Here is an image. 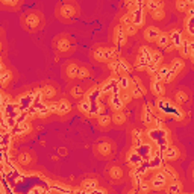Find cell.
<instances>
[{
  "label": "cell",
  "mask_w": 194,
  "mask_h": 194,
  "mask_svg": "<svg viewBox=\"0 0 194 194\" xmlns=\"http://www.w3.org/2000/svg\"><path fill=\"white\" fill-rule=\"evenodd\" d=\"M149 137L152 138V140H155L156 143L158 141H161V140H164L165 138V131H162V129H152V131L149 132Z\"/></svg>",
  "instance_id": "cell-1"
},
{
  "label": "cell",
  "mask_w": 194,
  "mask_h": 194,
  "mask_svg": "<svg viewBox=\"0 0 194 194\" xmlns=\"http://www.w3.org/2000/svg\"><path fill=\"white\" fill-rule=\"evenodd\" d=\"M170 41H172V44L176 46V47H180L182 43H184V39H182V37H180V32H178V31H174L172 35H170Z\"/></svg>",
  "instance_id": "cell-2"
},
{
  "label": "cell",
  "mask_w": 194,
  "mask_h": 194,
  "mask_svg": "<svg viewBox=\"0 0 194 194\" xmlns=\"http://www.w3.org/2000/svg\"><path fill=\"white\" fill-rule=\"evenodd\" d=\"M165 184V174L164 173H158L155 178H153V187L155 188H161Z\"/></svg>",
  "instance_id": "cell-3"
},
{
  "label": "cell",
  "mask_w": 194,
  "mask_h": 194,
  "mask_svg": "<svg viewBox=\"0 0 194 194\" xmlns=\"http://www.w3.org/2000/svg\"><path fill=\"white\" fill-rule=\"evenodd\" d=\"M131 15H132L133 25H135V26H140L141 21H143V11H141V9H137V11H133V12H131Z\"/></svg>",
  "instance_id": "cell-4"
},
{
  "label": "cell",
  "mask_w": 194,
  "mask_h": 194,
  "mask_svg": "<svg viewBox=\"0 0 194 194\" xmlns=\"http://www.w3.org/2000/svg\"><path fill=\"white\" fill-rule=\"evenodd\" d=\"M143 161H144V158L141 156L140 153H137L135 150L131 153V156H129V162H131V164H133V165H140V164L143 162Z\"/></svg>",
  "instance_id": "cell-5"
},
{
  "label": "cell",
  "mask_w": 194,
  "mask_h": 194,
  "mask_svg": "<svg viewBox=\"0 0 194 194\" xmlns=\"http://www.w3.org/2000/svg\"><path fill=\"white\" fill-rule=\"evenodd\" d=\"M123 103H125V102L121 100V96H114L112 99H111V105H112L114 109H121Z\"/></svg>",
  "instance_id": "cell-6"
},
{
  "label": "cell",
  "mask_w": 194,
  "mask_h": 194,
  "mask_svg": "<svg viewBox=\"0 0 194 194\" xmlns=\"http://www.w3.org/2000/svg\"><path fill=\"white\" fill-rule=\"evenodd\" d=\"M162 156L167 158V159H174V158L178 156V152H176V149H173V147H170V146H168V149L162 153Z\"/></svg>",
  "instance_id": "cell-7"
},
{
  "label": "cell",
  "mask_w": 194,
  "mask_h": 194,
  "mask_svg": "<svg viewBox=\"0 0 194 194\" xmlns=\"http://www.w3.org/2000/svg\"><path fill=\"white\" fill-rule=\"evenodd\" d=\"M168 71H170V70H168V68H165V67L161 68L159 71L156 73V76H155V82H159L161 79H165V78H167V74H168Z\"/></svg>",
  "instance_id": "cell-8"
},
{
  "label": "cell",
  "mask_w": 194,
  "mask_h": 194,
  "mask_svg": "<svg viewBox=\"0 0 194 194\" xmlns=\"http://www.w3.org/2000/svg\"><path fill=\"white\" fill-rule=\"evenodd\" d=\"M100 93H102V90H93V93H91L86 99H88L91 103H97V97L100 96Z\"/></svg>",
  "instance_id": "cell-9"
},
{
  "label": "cell",
  "mask_w": 194,
  "mask_h": 194,
  "mask_svg": "<svg viewBox=\"0 0 194 194\" xmlns=\"http://www.w3.org/2000/svg\"><path fill=\"white\" fill-rule=\"evenodd\" d=\"M70 111V106H68V103L67 102H61V103H58V112H62V114H65Z\"/></svg>",
  "instance_id": "cell-10"
},
{
  "label": "cell",
  "mask_w": 194,
  "mask_h": 194,
  "mask_svg": "<svg viewBox=\"0 0 194 194\" xmlns=\"http://www.w3.org/2000/svg\"><path fill=\"white\" fill-rule=\"evenodd\" d=\"M129 80L127 78H121V79H118V86H120V90H127L129 88Z\"/></svg>",
  "instance_id": "cell-11"
},
{
  "label": "cell",
  "mask_w": 194,
  "mask_h": 194,
  "mask_svg": "<svg viewBox=\"0 0 194 194\" xmlns=\"http://www.w3.org/2000/svg\"><path fill=\"white\" fill-rule=\"evenodd\" d=\"M79 108H80V111H84V112H90V109H91V102L86 99L85 102H82V103H80V106H79Z\"/></svg>",
  "instance_id": "cell-12"
},
{
  "label": "cell",
  "mask_w": 194,
  "mask_h": 194,
  "mask_svg": "<svg viewBox=\"0 0 194 194\" xmlns=\"http://www.w3.org/2000/svg\"><path fill=\"white\" fill-rule=\"evenodd\" d=\"M187 29H188V32H190L191 35H194V15L188 18V23H187Z\"/></svg>",
  "instance_id": "cell-13"
},
{
  "label": "cell",
  "mask_w": 194,
  "mask_h": 194,
  "mask_svg": "<svg viewBox=\"0 0 194 194\" xmlns=\"http://www.w3.org/2000/svg\"><path fill=\"white\" fill-rule=\"evenodd\" d=\"M125 43V32L121 31V29H118L117 31V46H120Z\"/></svg>",
  "instance_id": "cell-14"
},
{
  "label": "cell",
  "mask_w": 194,
  "mask_h": 194,
  "mask_svg": "<svg viewBox=\"0 0 194 194\" xmlns=\"http://www.w3.org/2000/svg\"><path fill=\"white\" fill-rule=\"evenodd\" d=\"M94 188H96V182H94V180H88V182L84 184V190L85 191H93Z\"/></svg>",
  "instance_id": "cell-15"
},
{
  "label": "cell",
  "mask_w": 194,
  "mask_h": 194,
  "mask_svg": "<svg viewBox=\"0 0 194 194\" xmlns=\"http://www.w3.org/2000/svg\"><path fill=\"white\" fill-rule=\"evenodd\" d=\"M146 37H147L149 39H153V38H156V37H159V35H158V31H156V29L152 27V29H149V31H147Z\"/></svg>",
  "instance_id": "cell-16"
},
{
  "label": "cell",
  "mask_w": 194,
  "mask_h": 194,
  "mask_svg": "<svg viewBox=\"0 0 194 194\" xmlns=\"http://www.w3.org/2000/svg\"><path fill=\"white\" fill-rule=\"evenodd\" d=\"M168 41H170V37H168V35H159V39H158V43L165 47V46L168 44Z\"/></svg>",
  "instance_id": "cell-17"
},
{
  "label": "cell",
  "mask_w": 194,
  "mask_h": 194,
  "mask_svg": "<svg viewBox=\"0 0 194 194\" xmlns=\"http://www.w3.org/2000/svg\"><path fill=\"white\" fill-rule=\"evenodd\" d=\"M153 91L158 94V96H161V94L164 93V90H162V86L159 85V82H155L153 84Z\"/></svg>",
  "instance_id": "cell-18"
},
{
  "label": "cell",
  "mask_w": 194,
  "mask_h": 194,
  "mask_svg": "<svg viewBox=\"0 0 194 194\" xmlns=\"http://www.w3.org/2000/svg\"><path fill=\"white\" fill-rule=\"evenodd\" d=\"M152 62L158 65V64L161 62V55L159 53H152Z\"/></svg>",
  "instance_id": "cell-19"
},
{
  "label": "cell",
  "mask_w": 194,
  "mask_h": 194,
  "mask_svg": "<svg viewBox=\"0 0 194 194\" xmlns=\"http://www.w3.org/2000/svg\"><path fill=\"white\" fill-rule=\"evenodd\" d=\"M27 23H29V25H31V26H35V25H37V23H38V18H37V17H35V15H31V17H29V18H27Z\"/></svg>",
  "instance_id": "cell-20"
},
{
  "label": "cell",
  "mask_w": 194,
  "mask_h": 194,
  "mask_svg": "<svg viewBox=\"0 0 194 194\" xmlns=\"http://www.w3.org/2000/svg\"><path fill=\"white\" fill-rule=\"evenodd\" d=\"M147 6H149L150 9H156V11H158V8H161L162 5H161V3H153V2H149V3H147Z\"/></svg>",
  "instance_id": "cell-21"
},
{
  "label": "cell",
  "mask_w": 194,
  "mask_h": 194,
  "mask_svg": "<svg viewBox=\"0 0 194 194\" xmlns=\"http://www.w3.org/2000/svg\"><path fill=\"white\" fill-rule=\"evenodd\" d=\"M76 71H78V68H76L74 65H70L68 67V74L70 76H78V73H76Z\"/></svg>",
  "instance_id": "cell-22"
},
{
  "label": "cell",
  "mask_w": 194,
  "mask_h": 194,
  "mask_svg": "<svg viewBox=\"0 0 194 194\" xmlns=\"http://www.w3.org/2000/svg\"><path fill=\"white\" fill-rule=\"evenodd\" d=\"M114 120H115L117 123H123V121H125V115H123V114H117V115L114 117Z\"/></svg>",
  "instance_id": "cell-23"
},
{
  "label": "cell",
  "mask_w": 194,
  "mask_h": 194,
  "mask_svg": "<svg viewBox=\"0 0 194 194\" xmlns=\"http://www.w3.org/2000/svg\"><path fill=\"white\" fill-rule=\"evenodd\" d=\"M111 174H112L114 178H118V176L121 174L120 173V168H112V170H111Z\"/></svg>",
  "instance_id": "cell-24"
},
{
  "label": "cell",
  "mask_w": 194,
  "mask_h": 194,
  "mask_svg": "<svg viewBox=\"0 0 194 194\" xmlns=\"http://www.w3.org/2000/svg\"><path fill=\"white\" fill-rule=\"evenodd\" d=\"M178 190H179V185L178 184H173L172 187H170V193H178Z\"/></svg>",
  "instance_id": "cell-25"
},
{
  "label": "cell",
  "mask_w": 194,
  "mask_h": 194,
  "mask_svg": "<svg viewBox=\"0 0 194 194\" xmlns=\"http://www.w3.org/2000/svg\"><path fill=\"white\" fill-rule=\"evenodd\" d=\"M109 120H111L109 117H108V115H105V117H102V118H100V123H102V125H106V123H108Z\"/></svg>",
  "instance_id": "cell-26"
},
{
  "label": "cell",
  "mask_w": 194,
  "mask_h": 194,
  "mask_svg": "<svg viewBox=\"0 0 194 194\" xmlns=\"http://www.w3.org/2000/svg\"><path fill=\"white\" fill-rule=\"evenodd\" d=\"M187 5H188V3H185V2H179V3H178V9H185Z\"/></svg>",
  "instance_id": "cell-27"
},
{
  "label": "cell",
  "mask_w": 194,
  "mask_h": 194,
  "mask_svg": "<svg viewBox=\"0 0 194 194\" xmlns=\"http://www.w3.org/2000/svg\"><path fill=\"white\" fill-rule=\"evenodd\" d=\"M44 93H46V96H49V97H50V96H53V90H52V88H46V91H44Z\"/></svg>",
  "instance_id": "cell-28"
},
{
  "label": "cell",
  "mask_w": 194,
  "mask_h": 194,
  "mask_svg": "<svg viewBox=\"0 0 194 194\" xmlns=\"http://www.w3.org/2000/svg\"><path fill=\"white\" fill-rule=\"evenodd\" d=\"M71 12H74V11H73L71 8H65V9H64V15H70Z\"/></svg>",
  "instance_id": "cell-29"
},
{
  "label": "cell",
  "mask_w": 194,
  "mask_h": 194,
  "mask_svg": "<svg viewBox=\"0 0 194 194\" xmlns=\"http://www.w3.org/2000/svg\"><path fill=\"white\" fill-rule=\"evenodd\" d=\"M178 99H179V100H187V96L184 93H178Z\"/></svg>",
  "instance_id": "cell-30"
},
{
  "label": "cell",
  "mask_w": 194,
  "mask_h": 194,
  "mask_svg": "<svg viewBox=\"0 0 194 194\" xmlns=\"http://www.w3.org/2000/svg\"><path fill=\"white\" fill-rule=\"evenodd\" d=\"M86 74H88L86 70H79V76H80V78H85Z\"/></svg>",
  "instance_id": "cell-31"
},
{
  "label": "cell",
  "mask_w": 194,
  "mask_h": 194,
  "mask_svg": "<svg viewBox=\"0 0 194 194\" xmlns=\"http://www.w3.org/2000/svg\"><path fill=\"white\" fill-rule=\"evenodd\" d=\"M102 152H103V153H108V144H102Z\"/></svg>",
  "instance_id": "cell-32"
},
{
  "label": "cell",
  "mask_w": 194,
  "mask_h": 194,
  "mask_svg": "<svg viewBox=\"0 0 194 194\" xmlns=\"http://www.w3.org/2000/svg\"><path fill=\"white\" fill-rule=\"evenodd\" d=\"M90 194H105L102 190H93V191H90Z\"/></svg>",
  "instance_id": "cell-33"
},
{
  "label": "cell",
  "mask_w": 194,
  "mask_h": 194,
  "mask_svg": "<svg viewBox=\"0 0 194 194\" xmlns=\"http://www.w3.org/2000/svg\"><path fill=\"white\" fill-rule=\"evenodd\" d=\"M127 32H129V33H135V26H132V25H131V26L127 27Z\"/></svg>",
  "instance_id": "cell-34"
},
{
  "label": "cell",
  "mask_w": 194,
  "mask_h": 194,
  "mask_svg": "<svg viewBox=\"0 0 194 194\" xmlns=\"http://www.w3.org/2000/svg\"><path fill=\"white\" fill-rule=\"evenodd\" d=\"M141 190H143V191H147V190H149V185H146V184H141Z\"/></svg>",
  "instance_id": "cell-35"
},
{
  "label": "cell",
  "mask_w": 194,
  "mask_h": 194,
  "mask_svg": "<svg viewBox=\"0 0 194 194\" xmlns=\"http://www.w3.org/2000/svg\"><path fill=\"white\" fill-rule=\"evenodd\" d=\"M74 94H76V96H79V94H82V90H80V88H76V90H74Z\"/></svg>",
  "instance_id": "cell-36"
},
{
  "label": "cell",
  "mask_w": 194,
  "mask_h": 194,
  "mask_svg": "<svg viewBox=\"0 0 194 194\" xmlns=\"http://www.w3.org/2000/svg\"><path fill=\"white\" fill-rule=\"evenodd\" d=\"M6 79H8V73H3V78H2V82H3V84L6 82Z\"/></svg>",
  "instance_id": "cell-37"
},
{
  "label": "cell",
  "mask_w": 194,
  "mask_h": 194,
  "mask_svg": "<svg viewBox=\"0 0 194 194\" xmlns=\"http://www.w3.org/2000/svg\"><path fill=\"white\" fill-rule=\"evenodd\" d=\"M190 5H193V6H194V2H191V3H190Z\"/></svg>",
  "instance_id": "cell-38"
}]
</instances>
